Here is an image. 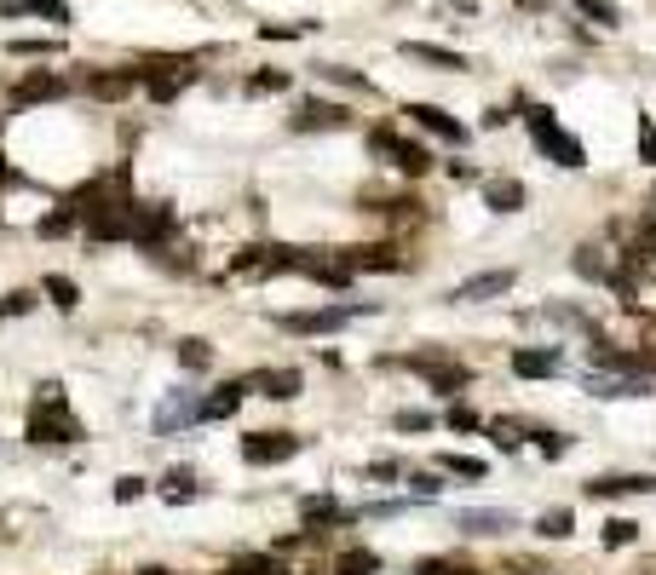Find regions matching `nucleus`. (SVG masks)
<instances>
[{"label": "nucleus", "mask_w": 656, "mask_h": 575, "mask_svg": "<svg viewBox=\"0 0 656 575\" xmlns=\"http://www.w3.org/2000/svg\"><path fill=\"white\" fill-rule=\"evenodd\" d=\"M6 52H12V58H58L64 46L58 41H35V35H18V41H6Z\"/></svg>", "instance_id": "obj_33"}, {"label": "nucleus", "mask_w": 656, "mask_h": 575, "mask_svg": "<svg viewBox=\"0 0 656 575\" xmlns=\"http://www.w3.org/2000/svg\"><path fill=\"white\" fill-rule=\"evenodd\" d=\"M334 575H380V552L369 547H346L334 558Z\"/></svg>", "instance_id": "obj_26"}, {"label": "nucleus", "mask_w": 656, "mask_h": 575, "mask_svg": "<svg viewBox=\"0 0 656 575\" xmlns=\"http://www.w3.org/2000/svg\"><path fill=\"white\" fill-rule=\"evenodd\" d=\"M524 127H530V138H536V150H541L547 161H559V167H587L582 138L564 133L559 115L547 110V104H530V110H524Z\"/></svg>", "instance_id": "obj_2"}, {"label": "nucleus", "mask_w": 656, "mask_h": 575, "mask_svg": "<svg viewBox=\"0 0 656 575\" xmlns=\"http://www.w3.org/2000/svg\"><path fill=\"white\" fill-rule=\"evenodd\" d=\"M288 87H294V75H288V69H254V75L242 81L248 98H277V92H288Z\"/></svg>", "instance_id": "obj_25"}, {"label": "nucleus", "mask_w": 656, "mask_h": 575, "mask_svg": "<svg viewBox=\"0 0 656 575\" xmlns=\"http://www.w3.org/2000/svg\"><path fill=\"white\" fill-rule=\"evenodd\" d=\"M317 75H323V81H334V87L369 92V75H357V69H340V64H317Z\"/></svg>", "instance_id": "obj_36"}, {"label": "nucleus", "mask_w": 656, "mask_h": 575, "mask_svg": "<svg viewBox=\"0 0 656 575\" xmlns=\"http://www.w3.org/2000/svg\"><path fill=\"white\" fill-rule=\"evenodd\" d=\"M300 455V432H254L242 437V460L248 466H282V460Z\"/></svg>", "instance_id": "obj_9"}, {"label": "nucleus", "mask_w": 656, "mask_h": 575, "mask_svg": "<svg viewBox=\"0 0 656 575\" xmlns=\"http://www.w3.org/2000/svg\"><path fill=\"white\" fill-rule=\"evenodd\" d=\"M242 391H259V397H300V368H254V374H242Z\"/></svg>", "instance_id": "obj_15"}, {"label": "nucleus", "mask_w": 656, "mask_h": 575, "mask_svg": "<svg viewBox=\"0 0 656 575\" xmlns=\"http://www.w3.org/2000/svg\"><path fill=\"white\" fill-rule=\"evenodd\" d=\"M236 403H242V380H231V386H213V397H202V409H196V426H208V420H231Z\"/></svg>", "instance_id": "obj_21"}, {"label": "nucleus", "mask_w": 656, "mask_h": 575, "mask_svg": "<svg viewBox=\"0 0 656 575\" xmlns=\"http://www.w3.org/2000/svg\"><path fill=\"white\" fill-rule=\"evenodd\" d=\"M24 432H29V443H81L87 437V426L70 414V403H64V386L58 380H47V386L35 391V409H29V420H24Z\"/></svg>", "instance_id": "obj_1"}, {"label": "nucleus", "mask_w": 656, "mask_h": 575, "mask_svg": "<svg viewBox=\"0 0 656 575\" xmlns=\"http://www.w3.org/2000/svg\"><path fill=\"white\" fill-rule=\"evenodd\" d=\"M587 391L605 397V403H616V397H651V380L645 374H587Z\"/></svg>", "instance_id": "obj_16"}, {"label": "nucleus", "mask_w": 656, "mask_h": 575, "mask_svg": "<svg viewBox=\"0 0 656 575\" xmlns=\"http://www.w3.org/2000/svg\"><path fill=\"white\" fill-rule=\"evenodd\" d=\"M81 230H87V242H127V230H133V202L116 196V202L93 207V213L81 219Z\"/></svg>", "instance_id": "obj_7"}, {"label": "nucleus", "mask_w": 656, "mask_h": 575, "mask_svg": "<svg viewBox=\"0 0 656 575\" xmlns=\"http://www.w3.org/2000/svg\"><path fill=\"white\" fill-rule=\"evenodd\" d=\"M633 535H639V524H633V518H610V524H605V547H628Z\"/></svg>", "instance_id": "obj_41"}, {"label": "nucleus", "mask_w": 656, "mask_h": 575, "mask_svg": "<svg viewBox=\"0 0 656 575\" xmlns=\"http://www.w3.org/2000/svg\"><path fill=\"white\" fill-rule=\"evenodd\" d=\"M144 495V478H121L116 483V501H139Z\"/></svg>", "instance_id": "obj_49"}, {"label": "nucleus", "mask_w": 656, "mask_h": 575, "mask_svg": "<svg viewBox=\"0 0 656 575\" xmlns=\"http://www.w3.org/2000/svg\"><path fill=\"white\" fill-rule=\"evenodd\" d=\"M518 6H524V12H547V6H553V0H518Z\"/></svg>", "instance_id": "obj_52"}, {"label": "nucleus", "mask_w": 656, "mask_h": 575, "mask_svg": "<svg viewBox=\"0 0 656 575\" xmlns=\"http://www.w3.org/2000/svg\"><path fill=\"white\" fill-rule=\"evenodd\" d=\"M392 426H398V432H432L438 420H432L426 409H403V414H392Z\"/></svg>", "instance_id": "obj_40"}, {"label": "nucleus", "mask_w": 656, "mask_h": 575, "mask_svg": "<svg viewBox=\"0 0 656 575\" xmlns=\"http://www.w3.org/2000/svg\"><path fill=\"white\" fill-rule=\"evenodd\" d=\"M202 489H196V478L190 472H173V478L162 483V501H173V506H185V501H196Z\"/></svg>", "instance_id": "obj_35"}, {"label": "nucleus", "mask_w": 656, "mask_h": 575, "mask_svg": "<svg viewBox=\"0 0 656 575\" xmlns=\"http://www.w3.org/2000/svg\"><path fill=\"white\" fill-rule=\"evenodd\" d=\"M369 150H375V156H392V167H398V173H409V179L432 173V150H426V144H415V138L392 133V127H375V133H369Z\"/></svg>", "instance_id": "obj_3"}, {"label": "nucleus", "mask_w": 656, "mask_h": 575, "mask_svg": "<svg viewBox=\"0 0 656 575\" xmlns=\"http://www.w3.org/2000/svg\"><path fill=\"white\" fill-rule=\"evenodd\" d=\"M346 127H352V110L334 98H300L288 115V133H346Z\"/></svg>", "instance_id": "obj_4"}, {"label": "nucleus", "mask_w": 656, "mask_h": 575, "mask_svg": "<svg viewBox=\"0 0 656 575\" xmlns=\"http://www.w3.org/2000/svg\"><path fill=\"white\" fill-rule=\"evenodd\" d=\"M231 575H288V570H277V558H236Z\"/></svg>", "instance_id": "obj_42"}, {"label": "nucleus", "mask_w": 656, "mask_h": 575, "mask_svg": "<svg viewBox=\"0 0 656 575\" xmlns=\"http://www.w3.org/2000/svg\"><path fill=\"white\" fill-rule=\"evenodd\" d=\"M587 495H599V501H616V495H656V478L651 472H633V478H593Z\"/></svg>", "instance_id": "obj_20"}, {"label": "nucleus", "mask_w": 656, "mask_h": 575, "mask_svg": "<svg viewBox=\"0 0 656 575\" xmlns=\"http://www.w3.org/2000/svg\"><path fill=\"white\" fill-rule=\"evenodd\" d=\"M403 58L432 64V69H449V75H461V69H467V52H455V46H432V41H403Z\"/></svg>", "instance_id": "obj_17"}, {"label": "nucleus", "mask_w": 656, "mask_h": 575, "mask_svg": "<svg viewBox=\"0 0 656 575\" xmlns=\"http://www.w3.org/2000/svg\"><path fill=\"white\" fill-rule=\"evenodd\" d=\"M409 121H415V127H421V133H432V138H444V144H455V150H461V144H467V127H461V121H455V115L449 110H438V104H409Z\"/></svg>", "instance_id": "obj_13"}, {"label": "nucleus", "mask_w": 656, "mask_h": 575, "mask_svg": "<svg viewBox=\"0 0 656 575\" xmlns=\"http://www.w3.org/2000/svg\"><path fill=\"white\" fill-rule=\"evenodd\" d=\"M29 311H35V294H29V288H18V294L0 299V317H29Z\"/></svg>", "instance_id": "obj_43"}, {"label": "nucleus", "mask_w": 656, "mask_h": 575, "mask_svg": "<svg viewBox=\"0 0 656 575\" xmlns=\"http://www.w3.org/2000/svg\"><path fill=\"white\" fill-rule=\"evenodd\" d=\"M576 271H582V276H593V282H599V276H605V282H610L605 248H576Z\"/></svg>", "instance_id": "obj_37"}, {"label": "nucleus", "mask_w": 656, "mask_h": 575, "mask_svg": "<svg viewBox=\"0 0 656 575\" xmlns=\"http://www.w3.org/2000/svg\"><path fill=\"white\" fill-rule=\"evenodd\" d=\"M559 351H513V374L518 380H547V374H559Z\"/></svg>", "instance_id": "obj_23"}, {"label": "nucleus", "mask_w": 656, "mask_h": 575, "mask_svg": "<svg viewBox=\"0 0 656 575\" xmlns=\"http://www.w3.org/2000/svg\"><path fill=\"white\" fill-rule=\"evenodd\" d=\"M438 489H444V478H438V472H421V478H415V501H432Z\"/></svg>", "instance_id": "obj_45"}, {"label": "nucleus", "mask_w": 656, "mask_h": 575, "mask_svg": "<svg viewBox=\"0 0 656 575\" xmlns=\"http://www.w3.org/2000/svg\"><path fill=\"white\" fill-rule=\"evenodd\" d=\"M369 478H380V483H398V460H375V466H369Z\"/></svg>", "instance_id": "obj_50"}, {"label": "nucleus", "mask_w": 656, "mask_h": 575, "mask_svg": "<svg viewBox=\"0 0 656 575\" xmlns=\"http://www.w3.org/2000/svg\"><path fill=\"white\" fill-rule=\"evenodd\" d=\"M455 529L461 535H513L518 512H507V506H472V512H455Z\"/></svg>", "instance_id": "obj_14"}, {"label": "nucleus", "mask_w": 656, "mask_h": 575, "mask_svg": "<svg viewBox=\"0 0 656 575\" xmlns=\"http://www.w3.org/2000/svg\"><path fill=\"white\" fill-rule=\"evenodd\" d=\"M639 161H651V167H656V121L639 127Z\"/></svg>", "instance_id": "obj_44"}, {"label": "nucleus", "mask_w": 656, "mask_h": 575, "mask_svg": "<svg viewBox=\"0 0 656 575\" xmlns=\"http://www.w3.org/2000/svg\"><path fill=\"white\" fill-rule=\"evenodd\" d=\"M415 575H461V570H455V564H444V558H421V564H415Z\"/></svg>", "instance_id": "obj_47"}, {"label": "nucleus", "mask_w": 656, "mask_h": 575, "mask_svg": "<svg viewBox=\"0 0 656 575\" xmlns=\"http://www.w3.org/2000/svg\"><path fill=\"white\" fill-rule=\"evenodd\" d=\"M75 230H81V219H75V213H64V207H52L47 219L35 225V236H47V242H58V236H75Z\"/></svg>", "instance_id": "obj_32"}, {"label": "nucleus", "mask_w": 656, "mask_h": 575, "mask_svg": "<svg viewBox=\"0 0 656 575\" xmlns=\"http://www.w3.org/2000/svg\"><path fill=\"white\" fill-rule=\"evenodd\" d=\"M375 305H328V311H294V317H282L288 334H334V328H346L352 317H369Z\"/></svg>", "instance_id": "obj_8"}, {"label": "nucleus", "mask_w": 656, "mask_h": 575, "mask_svg": "<svg viewBox=\"0 0 656 575\" xmlns=\"http://www.w3.org/2000/svg\"><path fill=\"white\" fill-rule=\"evenodd\" d=\"M173 207L167 202H133V230H127V242H139V248L150 253H162V242L173 236Z\"/></svg>", "instance_id": "obj_5"}, {"label": "nucleus", "mask_w": 656, "mask_h": 575, "mask_svg": "<svg viewBox=\"0 0 656 575\" xmlns=\"http://www.w3.org/2000/svg\"><path fill=\"white\" fill-rule=\"evenodd\" d=\"M449 426H455V432H478V414L472 409H449Z\"/></svg>", "instance_id": "obj_48"}, {"label": "nucleus", "mask_w": 656, "mask_h": 575, "mask_svg": "<svg viewBox=\"0 0 656 575\" xmlns=\"http://www.w3.org/2000/svg\"><path fill=\"white\" fill-rule=\"evenodd\" d=\"M490 437L501 443V449H507V455H518V449H524V426H518V420H495Z\"/></svg>", "instance_id": "obj_38"}, {"label": "nucleus", "mask_w": 656, "mask_h": 575, "mask_svg": "<svg viewBox=\"0 0 656 575\" xmlns=\"http://www.w3.org/2000/svg\"><path fill=\"white\" fill-rule=\"evenodd\" d=\"M570 529H576V512H564V506H553V512L536 518V535H547V541H564Z\"/></svg>", "instance_id": "obj_31"}, {"label": "nucleus", "mask_w": 656, "mask_h": 575, "mask_svg": "<svg viewBox=\"0 0 656 575\" xmlns=\"http://www.w3.org/2000/svg\"><path fill=\"white\" fill-rule=\"evenodd\" d=\"M536 443H541V455H547V460H559L564 449H570V443H564L559 432H536Z\"/></svg>", "instance_id": "obj_46"}, {"label": "nucleus", "mask_w": 656, "mask_h": 575, "mask_svg": "<svg viewBox=\"0 0 656 575\" xmlns=\"http://www.w3.org/2000/svg\"><path fill=\"white\" fill-rule=\"evenodd\" d=\"M346 265H352V271H403L409 259H398L386 242H375V248H346Z\"/></svg>", "instance_id": "obj_22"}, {"label": "nucleus", "mask_w": 656, "mask_h": 575, "mask_svg": "<svg viewBox=\"0 0 656 575\" xmlns=\"http://www.w3.org/2000/svg\"><path fill=\"white\" fill-rule=\"evenodd\" d=\"M196 409H202V397L179 386V391H167L162 397V409H156L150 426H156V437H173V432H185V426H196Z\"/></svg>", "instance_id": "obj_11"}, {"label": "nucleus", "mask_w": 656, "mask_h": 575, "mask_svg": "<svg viewBox=\"0 0 656 575\" xmlns=\"http://www.w3.org/2000/svg\"><path fill=\"white\" fill-rule=\"evenodd\" d=\"M513 288V271H484V276H472V282H461L455 288V305H478V299H495V294H507Z\"/></svg>", "instance_id": "obj_18"}, {"label": "nucleus", "mask_w": 656, "mask_h": 575, "mask_svg": "<svg viewBox=\"0 0 656 575\" xmlns=\"http://www.w3.org/2000/svg\"><path fill=\"white\" fill-rule=\"evenodd\" d=\"M311 29H317V23L305 18V23H265L259 35H265V41H300V35H311Z\"/></svg>", "instance_id": "obj_39"}, {"label": "nucleus", "mask_w": 656, "mask_h": 575, "mask_svg": "<svg viewBox=\"0 0 656 575\" xmlns=\"http://www.w3.org/2000/svg\"><path fill=\"white\" fill-rule=\"evenodd\" d=\"M41 294H47L58 311H75V305H81V288H75L70 276H47V282H41Z\"/></svg>", "instance_id": "obj_30"}, {"label": "nucleus", "mask_w": 656, "mask_h": 575, "mask_svg": "<svg viewBox=\"0 0 656 575\" xmlns=\"http://www.w3.org/2000/svg\"><path fill=\"white\" fill-rule=\"evenodd\" d=\"M651 236H656V213H651Z\"/></svg>", "instance_id": "obj_54"}, {"label": "nucleus", "mask_w": 656, "mask_h": 575, "mask_svg": "<svg viewBox=\"0 0 656 575\" xmlns=\"http://www.w3.org/2000/svg\"><path fill=\"white\" fill-rule=\"evenodd\" d=\"M58 98H70V75L64 69H29V75H18V87H12L18 110L24 104H58Z\"/></svg>", "instance_id": "obj_6"}, {"label": "nucleus", "mask_w": 656, "mask_h": 575, "mask_svg": "<svg viewBox=\"0 0 656 575\" xmlns=\"http://www.w3.org/2000/svg\"><path fill=\"white\" fill-rule=\"evenodd\" d=\"M438 472H449V478H490V466H484V460L478 455H438Z\"/></svg>", "instance_id": "obj_28"}, {"label": "nucleus", "mask_w": 656, "mask_h": 575, "mask_svg": "<svg viewBox=\"0 0 656 575\" xmlns=\"http://www.w3.org/2000/svg\"><path fill=\"white\" fill-rule=\"evenodd\" d=\"M47 18V23H75V12L64 0H0V18Z\"/></svg>", "instance_id": "obj_19"}, {"label": "nucleus", "mask_w": 656, "mask_h": 575, "mask_svg": "<svg viewBox=\"0 0 656 575\" xmlns=\"http://www.w3.org/2000/svg\"><path fill=\"white\" fill-rule=\"evenodd\" d=\"M403 368H415V374H426L438 391H461L467 386V368L449 363L444 351H415V357H403Z\"/></svg>", "instance_id": "obj_12"}, {"label": "nucleus", "mask_w": 656, "mask_h": 575, "mask_svg": "<svg viewBox=\"0 0 656 575\" xmlns=\"http://www.w3.org/2000/svg\"><path fill=\"white\" fill-rule=\"evenodd\" d=\"M484 207H495V213H518V207H524V184L518 179H484Z\"/></svg>", "instance_id": "obj_24"}, {"label": "nucleus", "mask_w": 656, "mask_h": 575, "mask_svg": "<svg viewBox=\"0 0 656 575\" xmlns=\"http://www.w3.org/2000/svg\"><path fill=\"white\" fill-rule=\"evenodd\" d=\"M75 87L93 92L98 104H121L127 92L139 87V69H81V75H75Z\"/></svg>", "instance_id": "obj_10"}, {"label": "nucleus", "mask_w": 656, "mask_h": 575, "mask_svg": "<svg viewBox=\"0 0 656 575\" xmlns=\"http://www.w3.org/2000/svg\"><path fill=\"white\" fill-rule=\"evenodd\" d=\"M300 512L311 518V524H352V512L340 501H328V495H311V501H300Z\"/></svg>", "instance_id": "obj_27"}, {"label": "nucleus", "mask_w": 656, "mask_h": 575, "mask_svg": "<svg viewBox=\"0 0 656 575\" xmlns=\"http://www.w3.org/2000/svg\"><path fill=\"white\" fill-rule=\"evenodd\" d=\"M576 12H582L587 23H599V29H616L622 23V12H616V0H570Z\"/></svg>", "instance_id": "obj_29"}, {"label": "nucleus", "mask_w": 656, "mask_h": 575, "mask_svg": "<svg viewBox=\"0 0 656 575\" xmlns=\"http://www.w3.org/2000/svg\"><path fill=\"white\" fill-rule=\"evenodd\" d=\"M449 12H461V18H472V12H478V0H444Z\"/></svg>", "instance_id": "obj_51"}, {"label": "nucleus", "mask_w": 656, "mask_h": 575, "mask_svg": "<svg viewBox=\"0 0 656 575\" xmlns=\"http://www.w3.org/2000/svg\"><path fill=\"white\" fill-rule=\"evenodd\" d=\"M139 575H173V570H167V564H144Z\"/></svg>", "instance_id": "obj_53"}, {"label": "nucleus", "mask_w": 656, "mask_h": 575, "mask_svg": "<svg viewBox=\"0 0 656 575\" xmlns=\"http://www.w3.org/2000/svg\"><path fill=\"white\" fill-rule=\"evenodd\" d=\"M179 363H185L190 374H202V368H213V345L208 340H179Z\"/></svg>", "instance_id": "obj_34"}]
</instances>
